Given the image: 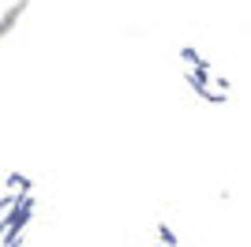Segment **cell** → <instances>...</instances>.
Listing matches in <instances>:
<instances>
[{
	"mask_svg": "<svg viewBox=\"0 0 251 247\" xmlns=\"http://www.w3.org/2000/svg\"><path fill=\"white\" fill-rule=\"evenodd\" d=\"M180 68H184V75H188V86L195 90V98L206 105H225L229 101V79L218 72V64L206 60L199 49H191V45H184L180 49Z\"/></svg>",
	"mask_w": 251,
	"mask_h": 247,
	"instance_id": "cell-1",
	"label": "cell"
},
{
	"mask_svg": "<svg viewBox=\"0 0 251 247\" xmlns=\"http://www.w3.org/2000/svg\"><path fill=\"white\" fill-rule=\"evenodd\" d=\"M23 11H26V0H19L15 8H8V11H4V19H0V41H4V38L11 34V26L19 23V15H23Z\"/></svg>",
	"mask_w": 251,
	"mask_h": 247,
	"instance_id": "cell-2",
	"label": "cell"
}]
</instances>
